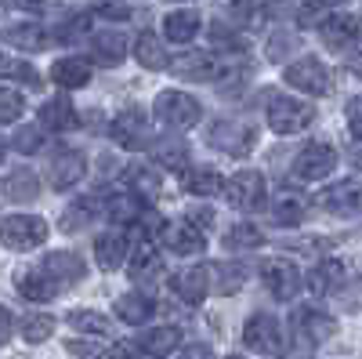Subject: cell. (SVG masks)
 Here are the masks:
<instances>
[{"instance_id":"43","label":"cell","mask_w":362,"mask_h":359,"mask_svg":"<svg viewBox=\"0 0 362 359\" xmlns=\"http://www.w3.org/2000/svg\"><path fill=\"white\" fill-rule=\"evenodd\" d=\"M90 218H95V203L90 200H76L69 211H66V218H62V229L66 232H73V229H80V225H87Z\"/></svg>"},{"instance_id":"47","label":"cell","mask_w":362,"mask_h":359,"mask_svg":"<svg viewBox=\"0 0 362 359\" xmlns=\"http://www.w3.org/2000/svg\"><path fill=\"white\" fill-rule=\"evenodd\" d=\"M4 80H22V84H33L37 87V73H33V66L29 62H15V58H4Z\"/></svg>"},{"instance_id":"30","label":"cell","mask_w":362,"mask_h":359,"mask_svg":"<svg viewBox=\"0 0 362 359\" xmlns=\"http://www.w3.org/2000/svg\"><path fill=\"white\" fill-rule=\"evenodd\" d=\"M112 309H116V316L124 323H134V326L145 323L148 316L156 312V305H153V297H148V294H119Z\"/></svg>"},{"instance_id":"51","label":"cell","mask_w":362,"mask_h":359,"mask_svg":"<svg viewBox=\"0 0 362 359\" xmlns=\"http://www.w3.org/2000/svg\"><path fill=\"white\" fill-rule=\"evenodd\" d=\"M66 348H69L73 355H83V359H98V355H102V348H95L90 341H66Z\"/></svg>"},{"instance_id":"60","label":"cell","mask_w":362,"mask_h":359,"mask_svg":"<svg viewBox=\"0 0 362 359\" xmlns=\"http://www.w3.org/2000/svg\"><path fill=\"white\" fill-rule=\"evenodd\" d=\"M228 359H243V355H228Z\"/></svg>"},{"instance_id":"54","label":"cell","mask_w":362,"mask_h":359,"mask_svg":"<svg viewBox=\"0 0 362 359\" xmlns=\"http://www.w3.org/2000/svg\"><path fill=\"white\" fill-rule=\"evenodd\" d=\"M341 4H348V0H305L308 11H326V8H341Z\"/></svg>"},{"instance_id":"36","label":"cell","mask_w":362,"mask_h":359,"mask_svg":"<svg viewBox=\"0 0 362 359\" xmlns=\"http://www.w3.org/2000/svg\"><path fill=\"white\" fill-rule=\"evenodd\" d=\"M153 153H156V160H160L167 171H174V174H185V171H189V145H185V142L160 138Z\"/></svg>"},{"instance_id":"39","label":"cell","mask_w":362,"mask_h":359,"mask_svg":"<svg viewBox=\"0 0 362 359\" xmlns=\"http://www.w3.org/2000/svg\"><path fill=\"white\" fill-rule=\"evenodd\" d=\"M47 127H18L11 138H8V149H15V153H40V149L47 145Z\"/></svg>"},{"instance_id":"57","label":"cell","mask_w":362,"mask_h":359,"mask_svg":"<svg viewBox=\"0 0 362 359\" xmlns=\"http://www.w3.org/2000/svg\"><path fill=\"white\" fill-rule=\"evenodd\" d=\"M11 338V309H4V341Z\"/></svg>"},{"instance_id":"58","label":"cell","mask_w":362,"mask_h":359,"mask_svg":"<svg viewBox=\"0 0 362 359\" xmlns=\"http://www.w3.org/2000/svg\"><path fill=\"white\" fill-rule=\"evenodd\" d=\"M351 164H355V167H362V145H355V149H351Z\"/></svg>"},{"instance_id":"46","label":"cell","mask_w":362,"mask_h":359,"mask_svg":"<svg viewBox=\"0 0 362 359\" xmlns=\"http://www.w3.org/2000/svg\"><path fill=\"white\" fill-rule=\"evenodd\" d=\"M228 18L239 25H254L257 22V0H232L228 4Z\"/></svg>"},{"instance_id":"14","label":"cell","mask_w":362,"mask_h":359,"mask_svg":"<svg viewBox=\"0 0 362 359\" xmlns=\"http://www.w3.org/2000/svg\"><path fill=\"white\" fill-rule=\"evenodd\" d=\"M293 331H297V338H305V345H319V341H326V338L337 334V323L329 319L326 312L305 305V309L293 312Z\"/></svg>"},{"instance_id":"40","label":"cell","mask_w":362,"mask_h":359,"mask_svg":"<svg viewBox=\"0 0 362 359\" xmlns=\"http://www.w3.org/2000/svg\"><path fill=\"white\" fill-rule=\"evenodd\" d=\"M210 44H214L218 51H235V55L250 47V40H247V37H239L235 29L225 25V22H214V25H210Z\"/></svg>"},{"instance_id":"49","label":"cell","mask_w":362,"mask_h":359,"mask_svg":"<svg viewBox=\"0 0 362 359\" xmlns=\"http://www.w3.org/2000/svg\"><path fill=\"white\" fill-rule=\"evenodd\" d=\"M344 116H348V131H351L355 138H362V95H355V98L348 102Z\"/></svg>"},{"instance_id":"6","label":"cell","mask_w":362,"mask_h":359,"mask_svg":"<svg viewBox=\"0 0 362 359\" xmlns=\"http://www.w3.org/2000/svg\"><path fill=\"white\" fill-rule=\"evenodd\" d=\"M243 345L254 348V352H264V355H276L283 348V326L276 316L268 312H254L243 326Z\"/></svg>"},{"instance_id":"3","label":"cell","mask_w":362,"mask_h":359,"mask_svg":"<svg viewBox=\"0 0 362 359\" xmlns=\"http://www.w3.org/2000/svg\"><path fill=\"white\" fill-rule=\"evenodd\" d=\"M206 138L228 156H247L257 142V124H250V120H218Z\"/></svg>"},{"instance_id":"53","label":"cell","mask_w":362,"mask_h":359,"mask_svg":"<svg viewBox=\"0 0 362 359\" xmlns=\"http://www.w3.org/2000/svg\"><path fill=\"white\" fill-rule=\"evenodd\" d=\"M98 15L102 18H131V8H124V4H102Z\"/></svg>"},{"instance_id":"13","label":"cell","mask_w":362,"mask_h":359,"mask_svg":"<svg viewBox=\"0 0 362 359\" xmlns=\"http://www.w3.org/2000/svg\"><path fill=\"white\" fill-rule=\"evenodd\" d=\"M221 66L225 62H218V58L206 55V51H185V55H177L170 62L174 76H181V80H218Z\"/></svg>"},{"instance_id":"18","label":"cell","mask_w":362,"mask_h":359,"mask_svg":"<svg viewBox=\"0 0 362 359\" xmlns=\"http://www.w3.org/2000/svg\"><path fill=\"white\" fill-rule=\"evenodd\" d=\"M18 290H22L25 302H51V297H58L62 287H58V280L40 265V268H29V273L18 276Z\"/></svg>"},{"instance_id":"28","label":"cell","mask_w":362,"mask_h":359,"mask_svg":"<svg viewBox=\"0 0 362 359\" xmlns=\"http://www.w3.org/2000/svg\"><path fill=\"white\" fill-rule=\"evenodd\" d=\"M163 33H167V40H174V44H189V40L199 33V11H192V8L170 11V15L163 18Z\"/></svg>"},{"instance_id":"5","label":"cell","mask_w":362,"mask_h":359,"mask_svg":"<svg viewBox=\"0 0 362 359\" xmlns=\"http://www.w3.org/2000/svg\"><path fill=\"white\" fill-rule=\"evenodd\" d=\"M228 203L235 211H257L268 196V186H264V174L261 171H239L228 178Z\"/></svg>"},{"instance_id":"27","label":"cell","mask_w":362,"mask_h":359,"mask_svg":"<svg viewBox=\"0 0 362 359\" xmlns=\"http://www.w3.org/2000/svg\"><path fill=\"white\" fill-rule=\"evenodd\" d=\"M51 80L58 87H66V91H73V87H83L90 80V66L83 58H58V62H51Z\"/></svg>"},{"instance_id":"37","label":"cell","mask_w":362,"mask_h":359,"mask_svg":"<svg viewBox=\"0 0 362 359\" xmlns=\"http://www.w3.org/2000/svg\"><path fill=\"white\" fill-rule=\"evenodd\" d=\"M261 244H264V236H261V229L250 225V222L232 225L228 236H225V247H228V251H257Z\"/></svg>"},{"instance_id":"50","label":"cell","mask_w":362,"mask_h":359,"mask_svg":"<svg viewBox=\"0 0 362 359\" xmlns=\"http://www.w3.org/2000/svg\"><path fill=\"white\" fill-rule=\"evenodd\" d=\"M105 359H141V345H131V341H116L109 348Z\"/></svg>"},{"instance_id":"59","label":"cell","mask_w":362,"mask_h":359,"mask_svg":"<svg viewBox=\"0 0 362 359\" xmlns=\"http://www.w3.org/2000/svg\"><path fill=\"white\" fill-rule=\"evenodd\" d=\"M348 66H351V69H355V73L362 76V55H355V58H351V62H348Z\"/></svg>"},{"instance_id":"48","label":"cell","mask_w":362,"mask_h":359,"mask_svg":"<svg viewBox=\"0 0 362 359\" xmlns=\"http://www.w3.org/2000/svg\"><path fill=\"white\" fill-rule=\"evenodd\" d=\"M83 29H87V15H73L66 25H58L54 29V40H62V44H73L80 33H83Z\"/></svg>"},{"instance_id":"2","label":"cell","mask_w":362,"mask_h":359,"mask_svg":"<svg viewBox=\"0 0 362 359\" xmlns=\"http://www.w3.org/2000/svg\"><path fill=\"white\" fill-rule=\"evenodd\" d=\"M315 124V106L290 95H276L268 102V127L276 135H297Z\"/></svg>"},{"instance_id":"38","label":"cell","mask_w":362,"mask_h":359,"mask_svg":"<svg viewBox=\"0 0 362 359\" xmlns=\"http://www.w3.org/2000/svg\"><path fill=\"white\" fill-rule=\"evenodd\" d=\"M66 323L76 326V331H83V334H98V338H105V334L112 331L109 319H105L102 312H90V309H73V312L66 316Z\"/></svg>"},{"instance_id":"34","label":"cell","mask_w":362,"mask_h":359,"mask_svg":"<svg viewBox=\"0 0 362 359\" xmlns=\"http://www.w3.org/2000/svg\"><path fill=\"white\" fill-rule=\"evenodd\" d=\"M185 189H189L192 196H218V193H225L228 186H225V178H221L218 167H196V171H189V178H185Z\"/></svg>"},{"instance_id":"26","label":"cell","mask_w":362,"mask_h":359,"mask_svg":"<svg viewBox=\"0 0 362 359\" xmlns=\"http://www.w3.org/2000/svg\"><path fill=\"white\" fill-rule=\"evenodd\" d=\"M308 218V203L300 200L297 193H279L276 203H272V222L283 225V229H293Z\"/></svg>"},{"instance_id":"41","label":"cell","mask_w":362,"mask_h":359,"mask_svg":"<svg viewBox=\"0 0 362 359\" xmlns=\"http://www.w3.org/2000/svg\"><path fill=\"white\" fill-rule=\"evenodd\" d=\"M51 334H54V319H51V316L37 312V316H25V319H22V338H25V341L37 345V341H47Z\"/></svg>"},{"instance_id":"33","label":"cell","mask_w":362,"mask_h":359,"mask_svg":"<svg viewBox=\"0 0 362 359\" xmlns=\"http://www.w3.org/2000/svg\"><path fill=\"white\" fill-rule=\"evenodd\" d=\"M105 215H109L112 222H119V225H134V222H141L145 207H141V200H138V196L112 193V196L105 200Z\"/></svg>"},{"instance_id":"21","label":"cell","mask_w":362,"mask_h":359,"mask_svg":"<svg viewBox=\"0 0 362 359\" xmlns=\"http://www.w3.org/2000/svg\"><path fill=\"white\" fill-rule=\"evenodd\" d=\"M127 276H131L134 283H153V280H160V276H163V258H160V251H156L153 244H148V239L134 251Z\"/></svg>"},{"instance_id":"42","label":"cell","mask_w":362,"mask_h":359,"mask_svg":"<svg viewBox=\"0 0 362 359\" xmlns=\"http://www.w3.org/2000/svg\"><path fill=\"white\" fill-rule=\"evenodd\" d=\"M22 109H25V102H22V95L18 91H11V87H4L0 91V124H15V120L22 116Z\"/></svg>"},{"instance_id":"12","label":"cell","mask_w":362,"mask_h":359,"mask_svg":"<svg viewBox=\"0 0 362 359\" xmlns=\"http://www.w3.org/2000/svg\"><path fill=\"white\" fill-rule=\"evenodd\" d=\"M51 186L58 189V193H66V189H73L80 178H83V171H87V160H83V153L80 149H69V145H62L58 153L51 156Z\"/></svg>"},{"instance_id":"20","label":"cell","mask_w":362,"mask_h":359,"mask_svg":"<svg viewBox=\"0 0 362 359\" xmlns=\"http://www.w3.org/2000/svg\"><path fill=\"white\" fill-rule=\"evenodd\" d=\"M37 196H40V178L33 171H25V167L8 171V178H4V200L8 203H33Z\"/></svg>"},{"instance_id":"45","label":"cell","mask_w":362,"mask_h":359,"mask_svg":"<svg viewBox=\"0 0 362 359\" xmlns=\"http://www.w3.org/2000/svg\"><path fill=\"white\" fill-rule=\"evenodd\" d=\"M297 47H300V40L293 33H276V37L268 40V58H272V62H283V58L293 55Z\"/></svg>"},{"instance_id":"8","label":"cell","mask_w":362,"mask_h":359,"mask_svg":"<svg viewBox=\"0 0 362 359\" xmlns=\"http://www.w3.org/2000/svg\"><path fill=\"white\" fill-rule=\"evenodd\" d=\"M47 236V222L33 218V215H8L4 218V244L11 251H33L44 244Z\"/></svg>"},{"instance_id":"52","label":"cell","mask_w":362,"mask_h":359,"mask_svg":"<svg viewBox=\"0 0 362 359\" xmlns=\"http://www.w3.org/2000/svg\"><path fill=\"white\" fill-rule=\"evenodd\" d=\"M189 222L199 225V229H210V225H214V215H210L206 207H196V211H189Z\"/></svg>"},{"instance_id":"4","label":"cell","mask_w":362,"mask_h":359,"mask_svg":"<svg viewBox=\"0 0 362 359\" xmlns=\"http://www.w3.org/2000/svg\"><path fill=\"white\" fill-rule=\"evenodd\" d=\"M334 167H337V149L329 142H312L297 153L290 174H293V182H315V178H326Z\"/></svg>"},{"instance_id":"11","label":"cell","mask_w":362,"mask_h":359,"mask_svg":"<svg viewBox=\"0 0 362 359\" xmlns=\"http://www.w3.org/2000/svg\"><path fill=\"white\" fill-rule=\"evenodd\" d=\"M109 135H112L116 145H124V149H141L148 142V120H145L141 109H124V113L112 116Z\"/></svg>"},{"instance_id":"7","label":"cell","mask_w":362,"mask_h":359,"mask_svg":"<svg viewBox=\"0 0 362 359\" xmlns=\"http://www.w3.org/2000/svg\"><path fill=\"white\" fill-rule=\"evenodd\" d=\"M261 283L268 287L272 297H279V302H290V297H297L300 290V273L293 261H283V258H268L261 261Z\"/></svg>"},{"instance_id":"19","label":"cell","mask_w":362,"mask_h":359,"mask_svg":"<svg viewBox=\"0 0 362 359\" xmlns=\"http://www.w3.org/2000/svg\"><path fill=\"white\" fill-rule=\"evenodd\" d=\"M90 55H95L98 66H119L127 58V37L116 33V29L95 33V37H90Z\"/></svg>"},{"instance_id":"23","label":"cell","mask_w":362,"mask_h":359,"mask_svg":"<svg viewBox=\"0 0 362 359\" xmlns=\"http://www.w3.org/2000/svg\"><path fill=\"white\" fill-rule=\"evenodd\" d=\"M124 178H127V186H131L145 203L160 200V193H163V178H160V171H156V167H148V164H131V167L124 171Z\"/></svg>"},{"instance_id":"55","label":"cell","mask_w":362,"mask_h":359,"mask_svg":"<svg viewBox=\"0 0 362 359\" xmlns=\"http://www.w3.org/2000/svg\"><path fill=\"white\" fill-rule=\"evenodd\" d=\"M181 359H214V352H210L206 345H192V348L181 352Z\"/></svg>"},{"instance_id":"17","label":"cell","mask_w":362,"mask_h":359,"mask_svg":"<svg viewBox=\"0 0 362 359\" xmlns=\"http://www.w3.org/2000/svg\"><path fill=\"white\" fill-rule=\"evenodd\" d=\"M40 124L47 127V131H73V127H80V113H76V106L69 102V95H54V98H47L44 106H40Z\"/></svg>"},{"instance_id":"25","label":"cell","mask_w":362,"mask_h":359,"mask_svg":"<svg viewBox=\"0 0 362 359\" xmlns=\"http://www.w3.org/2000/svg\"><path fill=\"white\" fill-rule=\"evenodd\" d=\"M4 40H8L11 47H22V51H44V47L51 44L47 29H44V25H37V22H18V25H8V29H4Z\"/></svg>"},{"instance_id":"16","label":"cell","mask_w":362,"mask_h":359,"mask_svg":"<svg viewBox=\"0 0 362 359\" xmlns=\"http://www.w3.org/2000/svg\"><path fill=\"white\" fill-rule=\"evenodd\" d=\"M210 268L214 265H189L174 276V294L189 305H199L203 297L210 294Z\"/></svg>"},{"instance_id":"29","label":"cell","mask_w":362,"mask_h":359,"mask_svg":"<svg viewBox=\"0 0 362 359\" xmlns=\"http://www.w3.org/2000/svg\"><path fill=\"white\" fill-rule=\"evenodd\" d=\"M344 280V265L337 258H322L312 265V273H308V287L312 294H329V290H337V283Z\"/></svg>"},{"instance_id":"10","label":"cell","mask_w":362,"mask_h":359,"mask_svg":"<svg viewBox=\"0 0 362 359\" xmlns=\"http://www.w3.org/2000/svg\"><path fill=\"white\" fill-rule=\"evenodd\" d=\"M319 207L341 218H358L362 215V186L358 182H337L319 193Z\"/></svg>"},{"instance_id":"44","label":"cell","mask_w":362,"mask_h":359,"mask_svg":"<svg viewBox=\"0 0 362 359\" xmlns=\"http://www.w3.org/2000/svg\"><path fill=\"white\" fill-rule=\"evenodd\" d=\"M214 273H218V290H225V294H235L239 287H243V280H247V268L243 265H232V268L214 265Z\"/></svg>"},{"instance_id":"31","label":"cell","mask_w":362,"mask_h":359,"mask_svg":"<svg viewBox=\"0 0 362 359\" xmlns=\"http://www.w3.org/2000/svg\"><path fill=\"white\" fill-rule=\"evenodd\" d=\"M138 345L148 355H170L181 345V331H177V326H153V331H145L138 338Z\"/></svg>"},{"instance_id":"9","label":"cell","mask_w":362,"mask_h":359,"mask_svg":"<svg viewBox=\"0 0 362 359\" xmlns=\"http://www.w3.org/2000/svg\"><path fill=\"white\" fill-rule=\"evenodd\" d=\"M286 84L308 95H326L329 91V69L319 58H297L293 66H286Z\"/></svg>"},{"instance_id":"1","label":"cell","mask_w":362,"mask_h":359,"mask_svg":"<svg viewBox=\"0 0 362 359\" xmlns=\"http://www.w3.org/2000/svg\"><path fill=\"white\" fill-rule=\"evenodd\" d=\"M153 113H156L160 124L170 127V131H189V127L199 124V116H203L199 102L192 95H185V91H160L156 102H153Z\"/></svg>"},{"instance_id":"56","label":"cell","mask_w":362,"mask_h":359,"mask_svg":"<svg viewBox=\"0 0 362 359\" xmlns=\"http://www.w3.org/2000/svg\"><path fill=\"white\" fill-rule=\"evenodd\" d=\"M18 8H29V11H44V8H51L54 0H15Z\"/></svg>"},{"instance_id":"22","label":"cell","mask_w":362,"mask_h":359,"mask_svg":"<svg viewBox=\"0 0 362 359\" xmlns=\"http://www.w3.org/2000/svg\"><path fill=\"white\" fill-rule=\"evenodd\" d=\"M319 33H322V40L334 47V51H344V47L362 33V22L351 18V15H334V18H326V22L319 25Z\"/></svg>"},{"instance_id":"35","label":"cell","mask_w":362,"mask_h":359,"mask_svg":"<svg viewBox=\"0 0 362 359\" xmlns=\"http://www.w3.org/2000/svg\"><path fill=\"white\" fill-rule=\"evenodd\" d=\"M95 258L102 268H116V265H124L127 258V236H119V232H105L95 239Z\"/></svg>"},{"instance_id":"15","label":"cell","mask_w":362,"mask_h":359,"mask_svg":"<svg viewBox=\"0 0 362 359\" xmlns=\"http://www.w3.org/2000/svg\"><path fill=\"white\" fill-rule=\"evenodd\" d=\"M163 247L170 254H181V258H192L206 247V236L199 232V225L192 222H174V225H163Z\"/></svg>"},{"instance_id":"32","label":"cell","mask_w":362,"mask_h":359,"mask_svg":"<svg viewBox=\"0 0 362 359\" xmlns=\"http://www.w3.org/2000/svg\"><path fill=\"white\" fill-rule=\"evenodd\" d=\"M134 55H138V62L145 69H167L174 62V58H167V47H163V40L156 33H141L138 44H134Z\"/></svg>"},{"instance_id":"24","label":"cell","mask_w":362,"mask_h":359,"mask_svg":"<svg viewBox=\"0 0 362 359\" xmlns=\"http://www.w3.org/2000/svg\"><path fill=\"white\" fill-rule=\"evenodd\" d=\"M40 265L58 280V287H73V283L83 280V261H80L76 254H69V251H54V254H47Z\"/></svg>"}]
</instances>
